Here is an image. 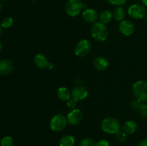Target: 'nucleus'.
Returning <instances> with one entry per match:
<instances>
[{"label": "nucleus", "mask_w": 147, "mask_h": 146, "mask_svg": "<svg viewBox=\"0 0 147 146\" xmlns=\"http://www.w3.org/2000/svg\"><path fill=\"white\" fill-rule=\"evenodd\" d=\"M91 36L95 40L98 42H104L109 37V30L104 24L101 22H96L92 26Z\"/></svg>", "instance_id": "obj_1"}, {"label": "nucleus", "mask_w": 147, "mask_h": 146, "mask_svg": "<svg viewBox=\"0 0 147 146\" xmlns=\"http://www.w3.org/2000/svg\"><path fill=\"white\" fill-rule=\"evenodd\" d=\"M101 130L106 133L111 135H116L119 131H120L121 125L119 120L114 117H106L100 124Z\"/></svg>", "instance_id": "obj_2"}, {"label": "nucleus", "mask_w": 147, "mask_h": 146, "mask_svg": "<svg viewBox=\"0 0 147 146\" xmlns=\"http://www.w3.org/2000/svg\"><path fill=\"white\" fill-rule=\"evenodd\" d=\"M84 4L81 0H69L65 7L66 14L71 17H77L84 8Z\"/></svg>", "instance_id": "obj_3"}, {"label": "nucleus", "mask_w": 147, "mask_h": 146, "mask_svg": "<svg viewBox=\"0 0 147 146\" xmlns=\"http://www.w3.org/2000/svg\"><path fill=\"white\" fill-rule=\"evenodd\" d=\"M133 92L135 97L141 102L147 101V82L142 80L136 82L133 85Z\"/></svg>", "instance_id": "obj_4"}, {"label": "nucleus", "mask_w": 147, "mask_h": 146, "mask_svg": "<svg viewBox=\"0 0 147 146\" xmlns=\"http://www.w3.org/2000/svg\"><path fill=\"white\" fill-rule=\"evenodd\" d=\"M67 118L63 115H56L52 117L50 122V127L54 132H61L67 125Z\"/></svg>", "instance_id": "obj_5"}, {"label": "nucleus", "mask_w": 147, "mask_h": 146, "mask_svg": "<svg viewBox=\"0 0 147 146\" xmlns=\"http://www.w3.org/2000/svg\"><path fill=\"white\" fill-rule=\"evenodd\" d=\"M91 50V44L90 41L83 39L79 41L75 47V54L78 57H84L90 52Z\"/></svg>", "instance_id": "obj_6"}, {"label": "nucleus", "mask_w": 147, "mask_h": 146, "mask_svg": "<svg viewBox=\"0 0 147 146\" xmlns=\"http://www.w3.org/2000/svg\"><path fill=\"white\" fill-rule=\"evenodd\" d=\"M128 14L131 18L135 19H141L145 17L146 14V10L144 5L134 4L129 7Z\"/></svg>", "instance_id": "obj_7"}, {"label": "nucleus", "mask_w": 147, "mask_h": 146, "mask_svg": "<svg viewBox=\"0 0 147 146\" xmlns=\"http://www.w3.org/2000/svg\"><path fill=\"white\" fill-rule=\"evenodd\" d=\"M89 91L84 86L78 85L75 87L71 90V96L77 101H82L88 97Z\"/></svg>", "instance_id": "obj_8"}, {"label": "nucleus", "mask_w": 147, "mask_h": 146, "mask_svg": "<svg viewBox=\"0 0 147 146\" xmlns=\"http://www.w3.org/2000/svg\"><path fill=\"white\" fill-rule=\"evenodd\" d=\"M67 121L71 125H76L79 124L83 118V114L81 110L79 109H74L72 110L67 115Z\"/></svg>", "instance_id": "obj_9"}, {"label": "nucleus", "mask_w": 147, "mask_h": 146, "mask_svg": "<svg viewBox=\"0 0 147 146\" xmlns=\"http://www.w3.org/2000/svg\"><path fill=\"white\" fill-rule=\"evenodd\" d=\"M120 32L124 36H130L134 32V24L129 20H123L119 25Z\"/></svg>", "instance_id": "obj_10"}, {"label": "nucleus", "mask_w": 147, "mask_h": 146, "mask_svg": "<svg viewBox=\"0 0 147 146\" xmlns=\"http://www.w3.org/2000/svg\"><path fill=\"white\" fill-rule=\"evenodd\" d=\"M34 62L38 68L42 69V70L46 69L47 67H49L50 70L53 68V66L49 62L47 57L42 54H36L34 57Z\"/></svg>", "instance_id": "obj_11"}, {"label": "nucleus", "mask_w": 147, "mask_h": 146, "mask_svg": "<svg viewBox=\"0 0 147 146\" xmlns=\"http://www.w3.org/2000/svg\"><path fill=\"white\" fill-rule=\"evenodd\" d=\"M82 17L88 23H96L98 18V14L94 9H86L82 13Z\"/></svg>", "instance_id": "obj_12"}, {"label": "nucleus", "mask_w": 147, "mask_h": 146, "mask_svg": "<svg viewBox=\"0 0 147 146\" xmlns=\"http://www.w3.org/2000/svg\"><path fill=\"white\" fill-rule=\"evenodd\" d=\"M93 65L98 71H104L107 70L109 66L107 59L103 57H97L93 60Z\"/></svg>", "instance_id": "obj_13"}, {"label": "nucleus", "mask_w": 147, "mask_h": 146, "mask_svg": "<svg viewBox=\"0 0 147 146\" xmlns=\"http://www.w3.org/2000/svg\"><path fill=\"white\" fill-rule=\"evenodd\" d=\"M13 70V64L10 60L4 59L0 60V74L7 75L11 72Z\"/></svg>", "instance_id": "obj_14"}, {"label": "nucleus", "mask_w": 147, "mask_h": 146, "mask_svg": "<svg viewBox=\"0 0 147 146\" xmlns=\"http://www.w3.org/2000/svg\"><path fill=\"white\" fill-rule=\"evenodd\" d=\"M57 96L62 101H66L70 100L71 97V92L70 90L65 87H60L57 90Z\"/></svg>", "instance_id": "obj_15"}, {"label": "nucleus", "mask_w": 147, "mask_h": 146, "mask_svg": "<svg viewBox=\"0 0 147 146\" xmlns=\"http://www.w3.org/2000/svg\"><path fill=\"white\" fill-rule=\"evenodd\" d=\"M137 123L133 120H128L123 124V131L127 135H131L134 133L137 130Z\"/></svg>", "instance_id": "obj_16"}, {"label": "nucleus", "mask_w": 147, "mask_h": 146, "mask_svg": "<svg viewBox=\"0 0 147 146\" xmlns=\"http://www.w3.org/2000/svg\"><path fill=\"white\" fill-rule=\"evenodd\" d=\"M76 139L71 135H65L60 138L59 146H74Z\"/></svg>", "instance_id": "obj_17"}, {"label": "nucleus", "mask_w": 147, "mask_h": 146, "mask_svg": "<svg viewBox=\"0 0 147 146\" xmlns=\"http://www.w3.org/2000/svg\"><path fill=\"white\" fill-rule=\"evenodd\" d=\"M113 18V13L109 11V10H104L99 15L100 22L103 23L104 24L110 22Z\"/></svg>", "instance_id": "obj_18"}, {"label": "nucleus", "mask_w": 147, "mask_h": 146, "mask_svg": "<svg viewBox=\"0 0 147 146\" xmlns=\"http://www.w3.org/2000/svg\"><path fill=\"white\" fill-rule=\"evenodd\" d=\"M125 15H126V12L125 10L123 9V7H117L114 9L113 11V17L116 21H123L124 19Z\"/></svg>", "instance_id": "obj_19"}, {"label": "nucleus", "mask_w": 147, "mask_h": 146, "mask_svg": "<svg viewBox=\"0 0 147 146\" xmlns=\"http://www.w3.org/2000/svg\"><path fill=\"white\" fill-rule=\"evenodd\" d=\"M13 23H14V21H13V19L11 18V17H5V18L3 19V20L1 21V27L4 29L10 28V27L13 25Z\"/></svg>", "instance_id": "obj_20"}, {"label": "nucleus", "mask_w": 147, "mask_h": 146, "mask_svg": "<svg viewBox=\"0 0 147 146\" xmlns=\"http://www.w3.org/2000/svg\"><path fill=\"white\" fill-rule=\"evenodd\" d=\"M78 146H96V143L91 138H84L79 143Z\"/></svg>", "instance_id": "obj_21"}, {"label": "nucleus", "mask_w": 147, "mask_h": 146, "mask_svg": "<svg viewBox=\"0 0 147 146\" xmlns=\"http://www.w3.org/2000/svg\"><path fill=\"white\" fill-rule=\"evenodd\" d=\"M14 144V140L12 137L10 136H5L3 137L1 140L0 145L1 146H13Z\"/></svg>", "instance_id": "obj_22"}, {"label": "nucleus", "mask_w": 147, "mask_h": 146, "mask_svg": "<svg viewBox=\"0 0 147 146\" xmlns=\"http://www.w3.org/2000/svg\"><path fill=\"white\" fill-rule=\"evenodd\" d=\"M116 138L120 143H123L127 139V134L123 131H119L116 134Z\"/></svg>", "instance_id": "obj_23"}, {"label": "nucleus", "mask_w": 147, "mask_h": 146, "mask_svg": "<svg viewBox=\"0 0 147 146\" xmlns=\"http://www.w3.org/2000/svg\"><path fill=\"white\" fill-rule=\"evenodd\" d=\"M77 100H75L74 98H71L67 100L66 105H67V108H69L70 110H74V109H76V106H77Z\"/></svg>", "instance_id": "obj_24"}, {"label": "nucleus", "mask_w": 147, "mask_h": 146, "mask_svg": "<svg viewBox=\"0 0 147 146\" xmlns=\"http://www.w3.org/2000/svg\"><path fill=\"white\" fill-rule=\"evenodd\" d=\"M139 114L142 117H147V104L142 103L139 109Z\"/></svg>", "instance_id": "obj_25"}, {"label": "nucleus", "mask_w": 147, "mask_h": 146, "mask_svg": "<svg viewBox=\"0 0 147 146\" xmlns=\"http://www.w3.org/2000/svg\"><path fill=\"white\" fill-rule=\"evenodd\" d=\"M107 1L112 5L116 6V7H121L126 3V0H107Z\"/></svg>", "instance_id": "obj_26"}, {"label": "nucleus", "mask_w": 147, "mask_h": 146, "mask_svg": "<svg viewBox=\"0 0 147 146\" xmlns=\"http://www.w3.org/2000/svg\"><path fill=\"white\" fill-rule=\"evenodd\" d=\"M142 103L140 100L136 99V100H133V102H131V107L132 108L135 109V110H139V107H140L141 105H142Z\"/></svg>", "instance_id": "obj_27"}, {"label": "nucleus", "mask_w": 147, "mask_h": 146, "mask_svg": "<svg viewBox=\"0 0 147 146\" xmlns=\"http://www.w3.org/2000/svg\"><path fill=\"white\" fill-rule=\"evenodd\" d=\"M96 146H110V143L109 142V140L102 139L96 143Z\"/></svg>", "instance_id": "obj_28"}, {"label": "nucleus", "mask_w": 147, "mask_h": 146, "mask_svg": "<svg viewBox=\"0 0 147 146\" xmlns=\"http://www.w3.org/2000/svg\"><path fill=\"white\" fill-rule=\"evenodd\" d=\"M138 146H147V138L142 140L140 143H139Z\"/></svg>", "instance_id": "obj_29"}, {"label": "nucleus", "mask_w": 147, "mask_h": 146, "mask_svg": "<svg viewBox=\"0 0 147 146\" xmlns=\"http://www.w3.org/2000/svg\"><path fill=\"white\" fill-rule=\"evenodd\" d=\"M142 2L143 3L144 5L147 7V0H142Z\"/></svg>", "instance_id": "obj_30"}, {"label": "nucleus", "mask_w": 147, "mask_h": 146, "mask_svg": "<svg viewBox=\"0 0 147 146\" xmlns=\"http://www.w3.org/2000/svg\"><path fill=\"white\" fill-rule=\"evenodd\" d=\"M1 49H2V45H1V43H0V52H1Z\"/></svg>", "instance_id": "obj_31"}, {"label": "nucleus", "mask_w": 147, "mask_h": 146, "mask_svg": "<svg viewBox=\"0 0 147 146\" xmlns=\"http://www.w3.org/2000/svg\"><path fill=\"white\" fill-rule=\"evenodd\" d=\"M1 4L0 3V12H1Z\"/></svg>", "instance_id": "obj_32"}, {"label": "nucleus", "mask_w": 147, "mask_h": 146, "mask_svg": "<svg viewBox=\"0 0 147 146\" xmlns=\"http://www.w3.org/2000/svg\"><path fill=\"white\" fill-rule=\"evenodd\" d=\"M1 27H0V36H1Z\"/></svg>", "instance_id": "obj_33"}, {"label": "nucleus", "mask_w": 147, "mask_h": 146, "mask_svg": "<svg viewBox=\"0 0 147 146\" xmlns=\"http://www.w3.org/2000/svg\"><path fill=\"white\" fill-rule=\"evenodd\" d=\"M145 18H146V19H147V14H146V16H145Z\"/></svg>", "instance_id": "obj_34"}, {"label": "nucleus", "mask_w": 147, "mask_h": 146, "mask_svg": "<svg viewBox=\"0 0 147 146\" xmlns=\"http://www.w3.org/2000/svg\"><path fill=\"white\" fill-rule=\"evenodd\" d=\"M1 1H7V0H1Z\"/></svg>", "instance_id": "obj_35"}]
</instances>
